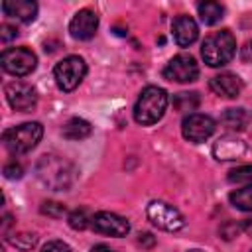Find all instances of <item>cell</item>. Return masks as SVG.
Wrapping results in <instances>:
<instances>
[{"label": "cell", "mask_w": 252, "mask_h": 252, "mask_svg": "<svg viewBox=\"0 0 252 252\" xmlns=\"http://www.w3.org/2000/svg\"><path fill=\"white\" fill-rule=\"evenodd\" d=\"M242 230H244L248 236H252V219H246V220L242 222Z\"/></svg>", "instance_id": "obj_32"}, {"label": "cell", "mask_w": 252, "mask_h": 252, "mask_svg": "<svg viewBox=\"0 0 252 252\" xmlns=\"http://www.w3.org/2000/svg\"><path fill=\"white\" fill-rule=\"evenodd\" d=\"M85 75H87V63L79 55H69V57L61 59L53 69L55 83L65 93L75 91L79 87V83L85 79Z\"/></svg>", "instance_id": "obj_5"}, {"label": "cell", "mask_w": 252, "mask_h": 252, "mask_svg": "<svg viewBox=\"0 0 252 252\" xmlns=\"http://www.w3.org/2000/svg\"><path fill=\"white\" fill-rule=\"evenodd\" d=\"M248 146L244 140H240L238 136H232V134H226V136H220L215 144H213V156L219 159V161H230V159H238L246 154Z\"/></svg>", "instance_id": "obj_13"}, {"label": "cell", "mask_w": 252, "mask_h": 252, "mask_svg": "<svg viewBox=\"0 0 252 252\" xmlns=\"http://www.w3.org/2000/svg\"><path fill=\"white\" fill-rule=\"evenodd\" d=\"M209 87L215 94L222 96V98H236L240 93H242V81L238 75L234 73H220V75H215L211 81H209Z\"/></svg>", "instance_id": "obj_14"}, {"label": "cell", "mask_w": 252, "mask_h": 252, "mask_svg": "<svg viewBox=\"0 0 252 252\" xmlns=\"http://www.w3.org/2000/svg\"><path fill=\"white\" fill-rule=\"evenodd\" d=\"M228 181L230 183H246V185H252V163L240 165V167L232 169L228 173Z\"/></svg>", "instance_id": "obj_24"}, {"label": "cell", "mask_w": 252, "mask_h": 252, "mask_svg": "<svg viewBox=\"0 0 252 252\" xmlns=\"http://www.w3.org/2000/svg\"><path fill=\"white\" fill-rule=\"evenodd\" d=\"M199 35V26L191 16H179L173 20V39L179 47H189Z\"/></svg>", "instance_id": "obj_15"}, {"label": "cell", "mask_w": 252, "mask_h": 252, "mask_svg": "<svg viewBox=\"0 0 252 252\" xmlns=\"http://www.w3.org/2000/svg\"><path fill=\"white\" fill-rule=\"evenodd\" d=\"M163 77L175 83H193L199 77V65L191 55L179 53L171 57L169 63L163 67Z\"/></svg>", "instance_id": "obj_9"}, {"label": "cell", "mask_w": 252, "mask_h": 252, "mask_svg": "<svg viewBox=\"0 0 252 252\" xmlns=\"http://www.w3.org/2000/svg\"><path fill=\"white\" fill-rule=\"evenodd\" d=\"M250 122V116L244 108H226L220 116V124L226 128V130H244Z\"/></svg>", "instance_id": "obj_17"}, {"label": "cell", "mask_w": 252, "mask_h": 252, "mask_svg": "<svg viewBox=\"0 0 252 252\" xmlns=\"http://www.w3.org/2000/svg\"><path fill=\"white\" fill-rule=\"evenodd\" d=\"M2 12L18 22H33L37 16V4L32 0H6L2 2Z\"/></svg>", "instance_id": "obj_16"}, {"label": "cell", "mask_w": 252, "mask_h": 252, "mask_svg": "<svg viewBox=\"0 0 252 252\" xmlns=\"http://www.w3.org/2000/svg\"><path fill=\"white\" fill-rule=\"evenodd\" d=\"M41 213L47 215V217H53V219H59L65 215V205L63 203H57V201H45L41 205Z\"/></svg>", "instance_id": "obj_25"}, {"label": "cell", "mask_w": 252, "mask_h": 252, "mask_svg": "<svg viewBox=\"0 0 252 252\" xmlns=\"http://www.w3.org/2000/svg\"><path fill=\"white\" fill-rule=\"evenodd\" d=\"M41 252H71V248H69V244H65L63 240H49V242L41 248Z\"/></svg>", "instance_id": "obj_28"}, {"label": "cell", "mask_w": 252, "mask_h": 252, "mask_svg": "<svg viewBox=\"0 0 252 252\" xmlns=\"http://www.w3.org/2000/svg\"><path fill=\"white\" fill-rule=\"evenodd\" d=\"M0 65L6 73H10L14 77H26L35 69L37 57L28 47H10V49L2 51Z\"/></svg>", "instance_id": "obj_6"}, {"label": "cell", "mask_w": 252, "mask_h": 252, "mask_svg": "<svg viewBox=\"0 0 252 252\" xmlns=\"http://www.w3.org/2000/svg\"><path fill=\"white\" fill-rule=\"evenodd\" d=\"M43 136V126L39 122H24L20 126L8 128L2 134V142L10 154H26L33 150Z\"/></svg>", "instance_id": "obj_4"}, {"label": "cell", "mask_w": 252, "mask_h": 252, "mask_svg": "<svg viewBox=\"0 0 252 252\" xmlns=\"http://www.w3.org/2000/svg\"><path fill=\"white\" fill-rule=\"evenodd\" d=\"M217 124L211 116L207 114H199V112H193V114H187L181 122V134L185 140L193 142V144H201L205 140H209L215 132Z\"/></svg>", "instance_id": "obj_8"}, {"label": "cell", "mask_w": 252, "mask_h": 252, "mask_svg": "<svg viewBox=\"0 0 252 252\" xmlns=\"http://www.w3.org/2000/svg\"><path fill=\"white\" fill-rule=\"evenodd\" d=\"M16 35H18V30H16V28H12V26H8V24H4V26L0 28V37H2L4 43L10 41V39H14Z\"/></svg>", "instance_id": "obj_29"}, {"label": "cell", "mask_w": 252, "mask_h": 252, "mask_svg": "<svg viewBox=\"0 0 252 252\" xmlns=\"http://www.w3.org/2000/svg\"><path fill=\"white\" fill-rule=\"evenodd\" d=\"M197 12L205 26H215L224 18V6L219 2H201L197 6Z\"/></svg>", "instance_id": "obj_18"}, {"label": "cell", "mask_w": 252, "mask_h": 252, "mask_svg": "<svg viewBox=\"0 0 252 252\" xmlns=\"http://www.w3.org/2000/svg\"><path fill=\"white\" fill-rule=\"evenodd\" d=\"M4 93H6L8 104L14 110L30 112L37 104V93H35V89L30 83H26V81H12V83H8L6 89H4Z\"/></svg>", "instance_id": "obj_10"}, {"label": "cell", "mask_w": 252, "mask_h": 252, "mask_svg": "<svg viewBox=\"0 0 252 252\" xmlns=\"http://www.w3.org/2000/svg\"><path fill=\"white\" fill-rule=\"evenodd\" d=\"M167 93L161 89V87H156V85H150L146 87L138 100H136V106H134V120L142 126H150V124H156L158 120H161L165 108H167Z\"/></svg>", "instance_id": "obj_1"}, {"label": "cell", "mask_w": 252, "mask_h": 252, "mask_svg": "<svg viewBox=\"0 0 252 252\" xmlns=\"http://www.w3.org/2000/svg\"><path fill=\"white\" fill-rule=\"evenodd\" d=\"M173 108L179 110V112H189V110H195L199 106V94L197 93H177L173 96Z\"/></svg>", "instance_id": "obj_21"}, {"label": "cell", "mask_w": 252, "mask_h": 252, "mask_svg": "<svg viewBox=\"0 0 252 252\" xmlns=\"http://www.w3.org/2000/svg\"><path fill=\"white\" fill-rule=\"evenodd\" d=\"M240 55H242L244 61H252V41H248V43L242 47V53H240Z\"/></svg>", "instance_id": "obj_31"}, {"label": "cell", "mask_w": 252, "mask_h": 252, "mask_svg": "<svg viewBox=\"0 0 252 252\" xmlns=\"http://www.w3.org/2000/svg\"><path fill=\"white\" fill-rule=\"evenodd\" d=\"M236 53V39L228 30L215 32L201 43V55L209 67H222L232 61Z\"/></svg>", "instance_id": "obj_2"}, {"label": "cell", "mask_w": 252, "mask_h": 252, "mask_svg": "<svg viewBox=\"0 0 252 252\" xmlns=\"http://www.w3.org/2000/svg\"><path fill=\"white\" fill-rule=\"evenodd\" d=\"M138 244H140L142 248H152V246L156 244V238H154V234H150V232H144V234H140V238H138Z\"/></svg>", "instance_id": "obj_30"}, {"label": "cell", "mask_w": 252, "mask_h": 252, "mask_svg": "<svg viewBox=\"0 0 252 252\" xmlns=\"http://www.w3.org/2000/svg\"><path fill=\"white\" fill-rule=\"evenodd\" d=\"M96 28H98V16L89 8L79 10L69 22V33L79 41L91 39L96 33Z\"/></svg>", "instance_id": "obj_12"}, {"label": "cell", "mask_w": 252, "mask_h": 252, "mask_svg": "<svg viewBox=\"0 0 252 252\" xmlns=\"http://www.w3.org/2000/svg\"><path fill=\"white\" fill-rule=\"evenodd\" d=\"M146 213H148V219L152 220V224H156L161 230L177 232V230H181L185 226L183 215L175 207H171V205H167L163 201H152L148 205Z\"/></svg>", "instance_id": "obj_7"}, {"label": "cell", "mask_w": 252, "mask_h": 252, "mask_svg": "<svg viewBox=\"0 0 252 252\" xmlns=\"http://www.w3.org/2000/svg\"><path fill=\"white\" fill-rule=\"evenodd\" d=\"M24 175V167L18 161H8L4 165V177L6 179H20Z\"/></svg>", "instance_id": "obj_27"}, {"label": "cell", "mask_w": 252, "mask_h": 252, "mask_svg": "<svg viewBox=\"0 0 252 252\" xmlns=\"http://www.w3.org/2000/svg\"><path fill=\"white\" fill-rule=\"evenodd\" d=\"M93 217L89 215L87 209H75L71 215H69V226L73 230H85L89 224H91Z\"/></svg>", "instance_id": "obj_22"}, {"label": "cell", "mask_w": 252, "mask_h": 252, "mask_svg": "<svg viewBox=\"0 0 252 252\" xmlns=\"http://www.w3.org/2000/svg\"><path fill=\"white\" fill-rule=\"evenodd\" d=\"M8 242L12 246L20 248V250H32L35 246V242H37V236L32 234V232H18V234H12L8 238Z\"/></svg>", "instance_id": "obj_23"}, {"label": "cell", "mask_w": 252, "mask_h": 252, "mask_svg": "<svg viewBox=\"0 0 252 252\" xmlns=\"http://www.w3.org/2000/svg\"><path fill=\"white\" fill-rule=\"evenodd\" d=\"M91 252H112V250H110L106 244H96V246L91 248Z\"/></svg>", "instance_id": "obj_33"}, {"label": "cell", "mask_w": 252, "mask_h": 252, "mask_svg": "<svg viewBox=\"0 0 252 252\" xmlns=\"http://www.w3.org/2000/svg\"><path fill=\"white\" fill-rule=\"evenodd\" d=\"M240 230H242V224H238V222H234V220H228V222H224L222 226H220V236L224 238V240H232V238H236L238 234H240Z\"/></svg>", "instance_id": "obj_26"}, {"label": "cell", "mask_w": 252, "mask_h": 252, "mask_svg": "<svg viewBox=\"0 0 252 252\" xmlns=\"http://www.w3.org/2000/svg\"><path fill=\"white\" fill-rule=\"evenodd\" d=\"M35 173L39 177V181L53 189V191H65L69 185H71V163L65 161L63 158L59 156H53V154H45L39 158L37 165H35Z\"/></svg>", "instance_id": "obj_3"}, {"label": "cell", "mask_w": 252, "mask_h": 252, "mask_svg": "<svg viewBox=\"0 0 252 252\" xmlns=\"http://www.w3.org/2000/svg\"><path fill=\"white\" fill-rule=\"evenodd\" d=\"M250 252H252V250H250Z\"/></svg>", "instance_id": "obj_35"}, {"label": "cell", "mask_w": 252, "mask_h": 252, "mask_svg": "<svg viewBox=\"0 0 252 252\" xmlns=\"http://www.w3.org/2000/svg\"><path fill=\"white\" fill-rule=\"evenodd\" d=\"M91 132H93V126L85 118H71L63 126V136L67 140H83V138H89Z\"/></svg>", "instance_id": "obj_19"}, {"label": "cell", "mask_w": 252, "mask_h": 252, "mask_svg": "<svg viewBox=\"0 0 252 252\" xmlns=\"http://www.w3.org/2000/svg\"><path fill=\"white\" fill-rule=\"evenodd\" d=\"M230 203L240 209V211H250L252 213V185H246V187H240L236 191L230 193Z\"/></svg>", "instance_id": "obj_20"}, {"label": "cell", "mask_w": 252, "mask_h": 252, "mask_svg": "<svg viewBox=\"0 0 252 252\" xmlns=\"http://www.w3.org/2000/svg\"><path fill=\"white\" fill-rule=\"evenodd\" d=\"M91 226L94 232H100L106 236H126L130 232V222L124 217L116 213H108V211H100L93 215Z\"/></svg>", "instance_id": "obj_11"}, {"label": "cell", "mask_w": 252, "mask_h": 252, "mask_svg": "<svg viewBox=\"0 0 252 252\" xmlns=\"http://www.w3.org/2000/svg\"><path fill=\"white\" fill-rule=\"evenodd\" d=\"M189 252H203V250H197V248H195V250H189Z\"/></svg>", "instance_id": "obj_34"}]
</instances>
